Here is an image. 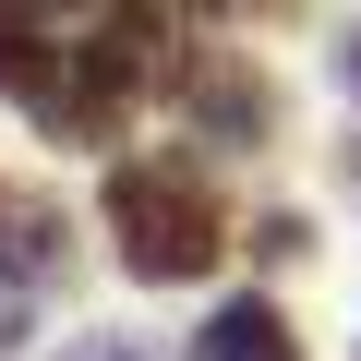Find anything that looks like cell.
Here are the masks:
<instances>
[{"mask_svg": "<svg viewBox=\"0 0 361 361\" xmlns=\"http://www.w3.org/2000/svg\"><path fill=\"white\" fill-rule=\"evenodd\" d=\"M25 73H37V13L0 0V85H25Z\"/></svg>", "mask_w": 361, "mask_h": 361, "instance_id": "5b68a950", "label": "cell"}, {"mask_svg": "<svg viewBox=\"0 0 361 361\" xmlns=\"http://www.w3.org/2000/svg\"><path fill=\"white\" fill-rule=\"evenodd\" d=\"M193 361H301V337H289L277 301H217L205 337H193Z\"/></svg>", "mask_w": 361, "mask_h": 361, "instance_id": "7a4b0ae2", "label": "cell"}, {"mask_svg": "<svg viewBox=\"0 0 361 361\" xmlns=\"http://www.w3.org/2000/svg\"><path fill=\"white\" fill-rule=\"evenodd\" d=\"M205 121H217V133H265V85L217 73V85H205Z\"/></svg>", "mask_w": 361, "mask_h": 361, "instance_id": "277c9868", "label": "cell"}, {"mask_svg": "<svg viewBox=\"0 0 361 361\" xmlns=\"http://www.w3.org/2000/svg\"><path fill=\"white\" fill-rule=\"evenodd\" d=\"M337 73H349V97H361V37H349V49H337Z\"/></svg>", "mask_w": 361, "mask_h": 361, "instance_id": "52a82bcc", "label": "cell"}, {"mask_svg": "<svg viewBox=\"0 0 361 361\" xmlns=\"http://www.w3.org/2000/svg\"><path fill=\"white\" fill-rule=\"evenodd\" d=\"M109 229H121V265L133 277H205L217 265V205H205V180L180 169V157H133V169H109Z\"/></svg>", "mask_w": 361, "mask_h": 361, "instance_id": "6da1fadb", "label": "cell"}, {"mask_svg": "<svg viewBox=\"0 0 361 361\" xmlns=\"http://www.w3.org/2000/svg\"><path fill=\"white\" fill-rule=\"evenodd\" d=\"M61 361H145V349H133V337H73Z\"/></svg>", "mask_w": 361, "mask_h": 361, "instance_id": "8992f818", "label": "cell"}, {"mask_svg": "<svg viewBox=\"0 0 361 361\" xmlns=\"http://www.w3.org/2000/svg\"><path fill=\"white\" fill-rule=\"evenodd\" d=\"M61 265V217L49 205H0V277H49Z\"/></svg>", "mask_w": 361, "mask_h": 361, "instance_id": "3957f363", "label": "cell"}]
</instances>
